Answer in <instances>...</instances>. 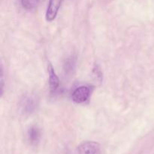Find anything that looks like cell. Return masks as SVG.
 Wrapping results in <instances>:
<instances>
[{
	"mask_svg": "<svg viewBox=\"0 0 154 154\" xmlns=\"http://www.w3.org/2000/svg\"><path fill=\"white\" fill-rule=\"evenodd\" d=\"M63 0H49L46 14H45L47 21L51 22L55 19L59 9L60 8L62 4H63Z\"/></svg>",
	"mask_w": 154,
	"mask_h": 154,
	"instance_id": "obj_3",
	"label": "cell"
},
{
	"mask_svg": "<svg viewBox=\"0 0 154 154\" xmlns=\"http://www.w3.org/2000/svg\"><path fill=\"white\" fill-rule=\"evenodd\" d=\"M41 138L40 129L36 126H32L28 131V139L32 145H37Z\"/></svg>",
	"mask_w": 154,
	"mask_h": 154,
	"instance_id": "obj_5",
	"label": "cell"
},
{
	"mask_svg": "<svg viewBox=\"0 0 154 154\" xmlns=\"http://www.w3.org/2000/svg\"><path fill=\"white\" fill-rule=\"evenodd\" d=\"M90 89L86 86H81L75 89L72 93V100L78 104H81L85 102L90 97Z\"/></svg>",
	"mask_w": 154,
	"mask_h": 154,
	"instance_id": "obj_2",
	"label": "cell"
},
{
	"mask_svg": "<svg viewBox=\"0 0 154 154\" xmlns=\"http://www.w3.org/2000/svg\"><path fill=\"white\" fill-rule=\"evenodd\" d=\"M35 108V100L31 98H28L26 100L25 104H24V112L28 113V114H31L33 111H34Z\"/></svg>",
	"mask_w": 154,
	"mask_h": 154,
	"instance_id": "obj_6",
	"label": "cell"
},
{
	"mask_svg": "<svg viewBox=\"0 0 154 154\" xmlns=\"http://www.w3.org/2000/svg\"><path fill=\"white\" fill-rule=\"evenodd\" d=\"M39 2L40 0H21V4L26 9L31 10L37 7L38 5L39 4Z\"/></svg>",
	"mask_w": 154,
	"mask_h": 154,
	"instance_id": "obj_7",
	"label": "cell"
},
{
	"mask_svg": "<svg viewBox=\"0 0 154 154\" xmlns=\"http://www.w3.org/2000/svg\"><path fill=\"white\" fill-rule=\"evenodd\" d=\"M1 96H3L4 93V87H5V81H4V72H3V66H1Z\"/></svg>",
	"mask_w": 154,
	"mask_h": 154,
	"instance_id": "obj_8",
	"label": "cell"
},
{
	"mask_svg": "<svg viewBox=\"0 0 154 154\" xmlns=\"http://www.w3.org/2000/svg\"><path fill=\"white\" fill-rule=\"evenodd\" d=\"M48 75H49V87L51 92H54L57 90L60 85V80L54 71V67L51 63L48 64Z\"/></svg>",
	"mask_w": 154,
	"mask_h": 154,
	"instance_id": "obj_4",
	"label": "cell"
},
{
	"mask_svg": "<svg viewBox=\"0 0 154 154\" xmlns=\"http://www.w3.org/2000/svg\"><path fill=\"white\" fill-rule=\"evenodd\" d=\"M101 146L95 141H85L77 148V154H100Z\"/></svg>",
	"mask_w": 154,
	"mask_h": 154,
	"instance_id": "obj_1",
	"label": "cell"
}]
</instances>
